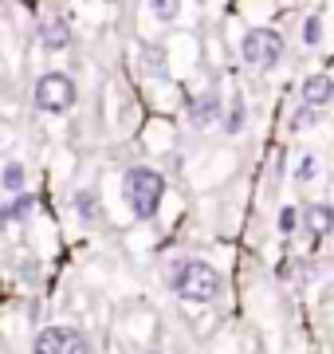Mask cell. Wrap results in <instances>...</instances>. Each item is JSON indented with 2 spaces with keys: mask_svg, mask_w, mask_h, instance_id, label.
Segmentation results:
<instances>
[{
  "mask_svg": "<svg viewBox=\"0 0 334 354\" xmlns=\"http://www.w3.org/2000/svg\"><path fill=\"white\" fill-rule=\"evenodd\" d=\"M169 288L173 295H181L185 304H217L220 299V272L208 260H193V256H185V260H173L169 264Z\"/></svg>",
  "mask_w": 334,
  "mask_h": 354,
  "instance_id": "6da1fadb",
  "label": "cell"
},
{
  "mask_svg": "<svg viewBox=\"0 0 334 354\" xmlns=\"http://www.w3.org/2000/svg\"><path fill=\"white\" fill-rule=\"evenodd\" d=\"M122 197H126L130 213L138 221H154L157 205L166 197V177L150 169V165H130L126 177H122Z\"/></svg>",
  "mask_w": 334,
  "mask_h": 354,
  "instance_id": "7a4b0ae2",
  "label": "cell"
},
{
  "mask_svg": "<svg viewBox=\"0 0 334 354\" xmlns=\"http://www.w3.org/2000/svg\"><path fill=\"white\" fill-rule=\"evenodd\" d=\"M283 51H287V44L275 28H248L244 44H240V55L252 71H271L283 59Z\"/></svg>",
  "mask_w": 334,
  "mask_h": 354,
  "instance_id": "3957f363",
  "label": "cell"
},
{
  "mask_svg": "<svg viewBox=\"0 0 334 354\" xmlns=\"http://www.w3.org/2000/svg\"><path fill=\"white\" fill-rule=\"evenodd\" d=\"M75 83H71V75H63V71H48V75L36 79V106L43 114H63L75 106Z\"/></svg>",
  "mask_w": 334,
  "mask_h": 354,
  "instance_id": "277c9868",
  "label": "cell"
},
{
  "mask_svg": "<svg viewBox=\"0 0 334 354\" xmlns=\"http://www.w3.org/2000/svg\"><path fill=\"white\" fill-rule=\"evenodd\" d=\"M32 354H90V342L75 327H43L32 342Z\"/></svg>",
  "mask_w": 334,
  "mask_h": 354,
  "instance_id": "5b68a950",
  "label": "cell"
},
{
  "mask_svg": "<svg viewBox=\"0 0 334 354\" xmlns=\"http://www.w3.org/2000/svg\"><path fill=\"white\" fill-rule=\"evenodd\" d=\"M303 225H307V236H311V248L319 252V244L334 232V221H331V205H307L303 209Z\"/></svg>",
  "mask_w": 334,
  "mask_h": 354,
  "instance_id": "8992f818",
  "label": "cell"
},
{
  "mask_svg": "<svg viewBox=\"0 0 334 354\" xmlns=\"http://www.w3.org/2000/svg\"><path fill=\"white\" fill-rule=\"evenodd\" d=\"M39 44L48 51H63L71 44V24H67V16H43L39 20Z\"/></svg>",
  "mask_w": 334,
  "mask_h": 354,
  "instance_id": "52a82bcc",
  "label": "cell"
},
{
  "mask_svg": "<svg viewBox=\"0 0 334 354\" xmlns=\"http://www.w3.org/2000/svg\"><path fill=\"white\" fill-rule=\"evenodd\" d=\"M213 122H220V99L213 91H205L201 99L189 102V127L205 130V127H213Z\"/></svg>",
  "mask_w": 334,
  "mask_h": 354,
  "instance_id": "ba28073f",
  "label": "cell"
},
{
  "mask_svg": "<svg viewBox=\"0 0 334 354\" xmlns=\"http://www.w3.org/2000/svg\"><path fill=\"white\" fill-rule=\"evenodd\" d=\"M331 99H334V79H331V75H311V79H303V106L319 111V106H326Z\"/></svg>",
  "mask_w": 334,
  "mask_h": 354,
  "instance_id": "9c48e42d",
  "label": "cell"
},
{
  "mask_svg": "<svg viewBox=\"0 0 334 354\" xmlns=\"http://www.w3.org/2000/svg\"><path fill=\"white\" fill-rule=\"evenodd\" d=\"M71 205H75L79 221H87V225L99 221V193H95V189H79L75 197H71Z\"/></svg>",
  "mask_w": 334,
  "mask_h": 354,
  "instance_id": "30bf717a",
  "label": "cell"
},
{
  "mask_svg": "<svg viewBox=\"0 0 334 354\" xmlns=\"http://www.w3.org/2000/svg\"><path fill=\"white\" fill-rule=\"evenodd\" d=\"M32 205H36V201H32V193H20L12 205H0V228H8L12 221H24Z\"/></svg>",
  "mask_w": 334,
  "mask_h": 354,
  "instance_id": "8fae6325",
  "label": "cell"
},
{
  "mask_svg": "<svg viewBox=\"0 0 334 354\" xmlns=\"http://www.w3.org/2000/svg\"><path fill=\"white\" fill-rule=\"evenodd\" d=\"M244 99H240V95H236V99L228 102V111H224V118H220V130H224V134H240V130H244Z\"/></svg>",
  "mask_w": 334,
  "mask_h": 354,
  "instance_id": "7c38bea8",
  "label": "cell"
},
{
  "mask_svg": "<svg viewBox=\"0 0 334 354\" xmlns=\"http://www.w3.org/2000/svg\"><path fill=\"white\" fill-rule=\"evenodd\" d=\"M0 185H4L8 193H24V165L8 162L4 165V174H0Z\"/></svg>",
  "mask_w": 334,
  "mask_h": 354,
  "instance_id": "4fadbf2b",
  "label": "cell"
},
{
  "mask_svg": "<svg viewBox=\"0 0 334 354\" xmlns=\"http://www.w3.org/2000/svg\"><path fill=\"white\" fill-rule=\"evenodd\" d=\"M275 225H279L283 236H291V232L299 228V209H295V205H283L279 216H275Z\"/></svg>",
  "mask_w": 334,
  "mask_h": 354,
  "instance_id": "5bb4252c",
  "label": "cell"
},
{
  "mask_svg": "<svg viewBox=\"0 0 334 354\" xmlns=\"http://www.w3.org/2000/svg\"><path fill=\"white\" fill-rule=\"evenodd\" d=\"M315 174H319V158L315 153H303V162H299V169H295V181H315Z\"/></svg>",
  "mask_w": 334,
  "mask_h": 354,
  "instance_id": "9a60e30c",
  "label": "cell"
},
{
  "mask_svg": "<svg viewBox=\"0 0 334 354\" xmlns=\"http://www.w3.org/2000/svg\"><path fill=\"white\" fill-rule=\"evenodd\" d=\"M303 39H307L311 48L322 39V20H319V16H307V20H303Z\"/></svg>",
  "mask_w": 334,
  "mask_h": 354,
  "instance_id": "2e32d148",
  "label": "cell"
},
{
  "mask_svg": "<svg viewBox=\"0 0 334 354\" xmlns=\"http://www.w3.org/2000/svg\"><path fill=\"white\" fill-rule=\"evenodd\" d=\"M150 8H154V16H161V20H173V16L181 12V4H177V0H154Z\"/></svg>",
  "mask_w": 334,
  "mask_h": 354,
  "instance_id": "e0dca14e",
  "label": "cell"
},
{
  "mask_svg": "<svg viewBox=\"0 0 334 354\" xmlns=\"http://www.w3.org/2000/svg\"><path fill=\"white\" fill-rule=\"evenodd\" d=\"M311 122H319V111H311V106H299V111H295V118H291V127H295V130L311 127Z\"/></svg>",
  "mask_w": 334,
  "mask_h": 354,
  "instance_id": "ac0fdd59",
  "label": "cell"
},
{
  "mask_svg": "<svg viewBox=\"0 0 334 354\" xmlns=\"http://www.w3.org/2000/svg\"><path fill=\"white\" fill-rule=\"evenodd\" d=\"M331 221H334V205H331Z\"/></svg>",
  "mask_w": 334,
  "mask_h": 354,
  "instance_id": "d6986e66",
  "label": "cell"
},
{
  "mask_svg": "<svg viewBox=\"0 0 334 354\" xmlns=\"http://www.w3.org/2000/svg\"><path fill=\"white\" fill-rule=\"evenodd\" d=\"M150 354H157V351H150Z\"/></svg>",
  "mask_w": 334,
  "mask_h": 354,
  "instance_id": "ffe728a7",
  "label": "cell"
}]
</instances>
